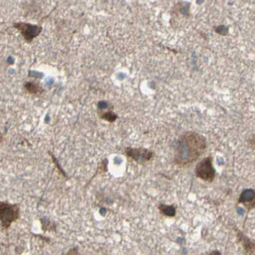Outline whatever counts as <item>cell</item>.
Masks as SVG:
<instances>
[{
  "label": "cell",
  "instance_id": "obj_1",
  "mask_svg": "<svg viewBox=\"0 0 255 255\" xmlns=\"http://www.w3.org/2000/svg\"><path fill=\"white\" fill-rule=\"evenodd\" d=\"M207 139L200 133L189 131L180 135L174 150V163L180 167L191 165L206 151Z\"/></svg>",
  "mask_w": 255,
  "mask_h": 255
},
{
  "label": "cell",
  "instance_id": "obj_2",
  "mask_svg": "<svg viewBox=\"0 0 255 255\" xmlns=\"http://www.w3.org/2000/svg\"><path fill=\"white\" fill-rule=\"evenodd\" d=\"M0 218L3 228L8 229L19 218V207L16 204L2 202L0 206Z\"/></svg>",
  "mask_w": 255,
  "mask_h": 255
},
{
  "label": "cell",
  "instance_id": "obj_3",
  "mask_svg": "<svg viewBox=\"0 0 255 255\" xmlns=\"http://www.w3.org/2000/svg\"><path fill=\"white\" fill-rule=\"evenodd\" d=\"M195 173L197 178L208 182H212L215 180V169L213 166V159L211 157H205L197 163L195 168Z\"/></svg>",
  "mask_w": 255,
  "mask_h": 255
},
{
  "label": "cell",
  "instance_id": "obj_4",
  "mask_svg": "<svg viewBox=\"0 0 255 255\" xmlns=\"http://www.w3.org/2000/svg\"><path fill=\"white\" fill-rule=\"evenodd\" d=\"M125 153L128 157H130L131 159L139 162L150 161L154 157L152 151H150L144 148L128 147L125 150Z\"/></svg>",
  "mask_w": 255,
  "mask_h": 255
},
{
  "label": "cell",
  "instance_id": "obj_5",
  "mask_svg": "<svg viewBox=\"0 0 255 255\" xmlns=\"http://www.w3.org/2000/svg\"><path fill=\"white\" fill-rule=\"evenodd\" d=\"M14 26L20 31L24 38L28 42H31L35 37H37L42 30L40 26L28 23H15Z\"/></svg>",
  "mask_w": 255,
  "mask_h": 255
},
{
  "label": "cell",
  "instance_id": "obj_6",
  "mask_svg": "<svg viewBox=\"0 0 255 255\" xmlns=\"http://www.w3.org/2000/svg\"><path fill=\"white\" fill-rule=\"evenodd\" d=\"M239 203H243L244 205L249 209L255 207V191L252 189H248L242 192L239 197Z\"/></svg>",
  "mask_w": 255,
  "mask_h": 255
},
{
  "label": "cell",
  "instance_id": "obj_7",
  "mask_svg": "<svg viewBox=\"0 0 255 255\" xmlns=\"http://www.w3.org/2000/svg\"><path fill=\"white\" fill-rule=\"evenodd\" d=\"M25 89L31 94H38V92L42 91L38 84H34V83H26L25 84Z\"/></svg>",
  "mask_w": 255,
  "mask_h": 255
},
{
  "label": "cell",
  "instance_id": "obj_8",
  "mask_svg": "<svg viewBox=\"0 0 255 255\" xmlns=\"http://www.w3.org/2000/svg\"><path fill=\"white\" fill-rule=\"evenodd\" d=\"M159 209L163 215H168V216H174L175 215V209L174 207L160 205Z\"/></svg>",
  "mask_w": 255,
  "mask_h": 255
},
{
  "label": "cell",
  "instance_id": "obj_9",
  "mask_svg": "<svg viewBox=\"0 0 255 255\" xmlns=\"http://www.w3.org/2000/svg\"><path fill=\"white\" fill-rule=\"evenodd\" d=\"M242 242L244 244V248L246 249L250 253H252L253 251L255 250V244L253 242H250V239H248L247 238H244V239H242Z\"/></svg>",
  "mask_w": 255,
  "mask_h": 255
},
{
  "label": "cell",
  "instance_id": "obj_10",
  "mask_svg": "<svg viewBox=\"0 0 255 255\" xmlns=\"http://www.w3.org/2000/svg\"><path fill=\"white\" fill-rule=\"evenodd\" d=\"M100 118L104 119V120H107V121H109V122H113V121L116 120L118 117H117L116 114L108 112V113H103L102 114H100Z\"/></svg>",
  "mask_w": 255,
  "mask_h": 255
},
{
  "label": "cell",
  "instance_id": "obj_11",
  "mask_svg": "<svg viewBox=\"0 0 255 255\" xmlns=\"http://www.w3.org/2000/svg\"><path fill=\"white\" fill-rule=\"evenodd\" d=\"M63 255H79V250H78L77 248H74V249H71V250H70L68 252L66 253V254Z\"/></svg>",
  "mask_w": 255,
  "mask_h": 255
},
{
  "label": "cell",
  "instance_id": "obj_12",
  "mask_svg": "<svg viewBox=\"0 0 255 255\" xmlns=\"http://www.w3.org/2000/svg\"><path fill=\"white\" fill-rule=\"evenodd\" d=\"M249 143L252 145L253 147L255 149V136L253 137L251 139H249Z\"/></svg>",
  "mask_w": 255,
  "mask_h": 255
},
{
  "label": "cell",
  "instance_id": "obj_13",
  "mask_svg": "<svg viewBox=\"0 0 255 255\" xmlns=\"http://www.w3.org/2000/svg\"><path fill=\"white\" fill-rule=\"evenodd\" d=\"M221 255V254H220L219 252H217V251H215V252H212L210 253V254H209V255Z\"/></svg>",
  "mask_w": 255,
  "mask_h": 255
}]
</instances>
